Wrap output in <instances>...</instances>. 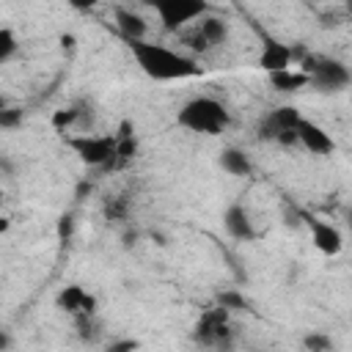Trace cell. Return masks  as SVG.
I'll return each mask as SVG.
<instances>
[{
    "mask_svg": "<svg viewBox=\"0 0 352 352\" xmlns=\"http://www.w3.org/2000/svg\"><path fill=\"white\" fill-rule=\"evenodd\" d=\"M126 50L132 52L140 72L151 80H187L201 74V66L195 63V58L176 52L165 44L138 38V41H126Z\"/></svg>",
    "mask_w": 352,
    "mask_h": 352,
    "instance_id": "obj_1",
    "label": "cell"
},
{
    "mask_svg": "<svg viewBox=\"0 0 352 352\" xmlns=\"http://www.w3.org/2000/svg\"><path fill=\"white\" fill-rule=\"evenodd\" d=\"M176 124L182 129H190L198 135H220L228 129L231 113L226 110L223 102H217L212 96H195L182 104V110L176 113Z\"/></svg>",
    "mask_w": 352,
    "mask_h": 352,
    "instance_id": "obj_2",
    "label": "cell"
},
{
    "mask_svg": "<svg viewBox=\"0 0 352 352\" xmlns=\"http://www.w3.org/2000/svg\"><path fill=\"white\" fill-rule=\"evenodd\" d=\"M300 72L308 77V85H314L322 94H338L349 85V69L333 58L305 55L300 60Z\"/></svg>",
    "mask_w": 352,
    "mask_h": 352,
    "instance_id": "obj_3",
    "label": "cell"
},
{
    "mask_svg": "<svg viewBox=\"0 0 352 352\" xmlns=\"http://www.w3.org/2000/svg\"><path fill=\"white\" fill-rule=\"evenodd\" d=\"M66 146L91 168L116 170V138L113 135H72Z\"/></svg>",
    "mask_w": 352,
    "mask_h": 352,
    "instance_id": "obj_4",
    "label": "cell"
},
{
    "mask_svg": "<svg viewBox=\"0 0 352 352\" xmlns=\"http://www.w3.org/2000/svg\"><path fill=\"white\" fill-rule=\"evenodd\" d=\"M226 316H228V311H223V308H209V311L198 319V324H195V330H192V338H195L201 346L228 352V349H231V330H228V324H226Z\"/></svg>",
    "mask_w": 352,
    "mask_h": 352,
    "instance_id": "obj_5",
    "label": "cell"
},
{
    "mask_svg": "<svg viewBox=\"0 0 352 352\" xmlns=\"http://www.w3.org/2000/svg\"><path fill=\"white\" fill-rule=\"evenodd\" d=\"M151 6L165 30H179L182 25L209 14V3L204 0H154Z\"/></svg>",
    "mask_w": 352,
    "mask_h": 352,
    "instance_id": "obj_6",
    "label": "cell"
},
{
    "mask_svg": "<svg viewBox=\"0 0 352 352\" xmlns=\"http://www.w3.org/2000/svg\"><path fill=\"white\" fill-rule=\"evenodd\" d=\"M300 113H297V107H275V110H270L267 116H264V121H261V126H258V135L264 138V140H278L280 146H294L297 143V135H294V129H297V124H300Z\"/></svg>",
    "mask_w": 352,
    "mask_h": 352,
    "instance_id": "obj_7",
    "label": "cell"
},
{
    "mask_svg": "<svg viewBox=\"0 0 352 352\" xmlns=\"http://www.w3.org/2000/svg\"><path fill=\"white\" fill-rule=\"evenodd\" d=\"M294 135H297V143H300V146H305L311 154H330V151L336 148V140L330 138V132H327V129H322V126H319V124H314V121L300 118V124H297Z\"/></svg>",
    "mask_w": 352,
    "mask_h": 352,
    "instance_id": "obj_8",
    "label": "cell"
},
{
    "mask_svg": "<svg viewBox=\"0 0 352 352\" xmlns=\"http://www.w3.org/2000/svg\"><path fill=\"white\" fill-rule=\"evenodd\" d=\"M55 302H58L60 311L72 314L74 319H77V316H94V311H96V297L88 294V292H85L82 286H77V283L66 286V289L58 294Z\"/></svg>",
    "mask_w": 352,
    "mask_h": 352,
    "instance_id": "obj_9",
    "label": "cell"
},
{
    "mask_svg": "<svg viewBox=\"0 0 352 352\" xmlns=\"http://www.w3.org/2000/svg\"><path fill=\"white\" fill-rule=\"evenodd\" d=\"M292 58H294V50H292L289 44L264 36V47H261V55H258V66H261L267 74L292 69Z\"/></svg>",
    "mask_w": 352,
    "mask_h": 352,
    "instance_id": "obj_10",
    "label": "cell"
},
{
    "mask_svg": "<svg viewBox=\"0 0 352 352\" xmlns=\"http://www.w3.org/2000/svg\"><path fill=\"white\" fill-rule=\"evenodd\" d=\"M308 228H311V239H314L319 253H324V256H338L341 253L344 236H341V231L336 226H330V223H324L319 217H308Z\"/></svg>",
    "mask_w": 352,
    "mask_h": 352,
    "instance_id": "obj_11",
    "label": "cell"
},
{
    "mask_svg": "<svg viewBox=\"0 0 352 352\" xmlns=\"http://www.w3.org/2000/svg\"><path fill=\"white\" fill-rule=\"evenodd\" d=\"M223 226L228 231V236L239 239V242H250L256 236V228H253V220L248 214V209L242 204H231L223 214Z\"/></svg>",
    "mask_w": 352,
    "mask_h": 352,
    "instance_id": "obj_12",
    "label": "cell"
},
{
    "mask_svg": "<svg viewBox=\"0 0 352 352\" xmlns=\"http://www.w3.org/2000/svg\"><path fill=\"white\" fill-rule=\"evenodd\" d=\"M113 16H116V28H118V33H121V38H124V41H138V38H146L148 25H146V19H143L138 11L118 6V8L113 11Z\"/></svg>",
    "mask_w": 352,
    "mask_h": 352,
    "instance_id": "obj_13",
    "label": "cell"
},
{
    "mask_svg": "<svg viewBox=\"0 0 352 352\" xmlns=\"http://www.w3.org/2000/svg\"><path fill=\"white\" fill-rule=\"evenodd\" d=\"M220 168H223L226 173H231V176H248V173L253 170L248 154H245L242 148H234V146H228V148L220 151Z\"/></svg>",
    "mask_w": 352,
    "mask_h": 352,
    "instance_id": "obj_14",
    "label": "cell"
},
{
    "mask_svg": "<svg viewBox=\"0 0 352 352\" xmlns=\"http://www.w3.org/2000/svg\"><path fill=\"white\" fill-rule=\"evenodd\" d=\"M198 33L206 38L209 47H212V44H223V41L228 38V22H226L223 16H209V14H204L201 22H198Z\"/></svg>",
    "mask_w": 352,
    "mask_h": 352,
    "instance_id": "obj_15",
    "label": "cell"
},
{
    "mask_svg": "<svg viewBox=\"0 0 352 352\" xmlns=\"http://www.w3.org/2000/svg\"><path fill=\"white\" fill-rule=\"evenodd\" d=\"M270 85H272L275 91H286V94H292V91L305 88V85H308V77H305L302 72L283 69V72H272V74H270Z\"/></svg>",
    "mask_w": 352,
    "mask_h": 352,
    "instance_id": "obj_16",
    "label": "cell"
},
{
    "mask_svg": "<svg viewBox=\"0 0 352 352\" xmlns=\"http://www.w3.org/2000/svg\"><path fill=\"white\" fill-rule=\"evenodd\" d=\"M217 308H223V311H250V302L245 300L242 292L228 289V292H220L217 294Z\"/></svg>",
    "mask_w": 352,
    "mask_h": 352,
    "instance_id": "obj_17",
    "label": "cell"
},
{
    "mask_svg": "<svg viewBox=\"0 0 352 352\" xmlns=\"http://www.w3.org/2000/svg\"><path fill=\"white\" fill-rule=\"evenodd\" d=\"M16 36H14V30L11 28H0V63H6V60H11L14 55H16Z\"/></svg>",
    "mask_w": 352,
    "mask_h": 352,
    "instance_id": "obj_18",
    "label": "cell"
},
{
    "mask_svg": "<svg viewBox=\"0 0 352 352\" xmlns=\"http://www.w3.org/2000/svg\"><path fill=\"white\" fill-rule=\"evenodd\" d=\"M77 118H80V110H74V107L58 110V113L52 116V126H55V129H66V126H72Z\"/></svg>",
    "mask_w": 352,
    "mask_h": 352,
    "instance_id": "obj_19",
    "label": "cell"
},
{
    "mask_svg": "<svg viewBox=\"0 0 352 352\" xmlns=\"http://www.w3.org/2000/svg\"><path fill=\"white\" fill-rule=\"evenodd\" d=\"M19 124H22V110L8 104V107L0 113V126H3V129H14V126H19Z\"/></svg>",
    "mask_w": 352,
    "mask_h": 352,
    "instance_id": "obj_20",
    "label": "cell"
},
{
    "mask_svg": "<svg viewBox=\"0 0 352 352\" xmlns=\"http://www.w3.org/2000/svg\"><path fill=\"white\" fill-rule=\"evenodd\" d=\"M104 214H107L110 220H124V217H126V201H124V198L110 201V204L104 206Z\"/></svg>",
    "mask_w": 352,
    "mask_h": 352,
    "instance_id": "obj_21",
    "label": "cell"
},
{
    "mask_svg": "<svg viewBox=\"0 0 352 352\" xmlns=\"http://www.w3.org/2000/svg\"><path fill=\"white\" fill-rule=\"evenodd\" d=\"M305 346H308V352H327V349H330V338L314 333V336L305 338Z\"/></svg>",
    "mask_w": 352,
    "mask_h": 352,
    "instance_id": "obj_22",
    "label": "cell"
},
{
    "mask_svg": "<svg viewBox=\"0 0 352 352\" xmlns=\"http://www.w3.org/2000/svg\"><path fill=\"white\" fill-rule=\"evenodd\" d=\"M138 346H140V344H138L135 338H118V341H113L104 352H138Z\"/></svg>",
    "mask_w": 352,
    "mask_h": 352,
    "instance_id": "obj_23",
    "label": "cell"
},
{
    "mask_svg": "<svg viewBox=\"0 0 352 352\" xmlns=\"http://www.w3.org/2000/svg\"><path fill=\"white\" fill-rule=\"evenodd\" d=\"M184 41H187V47H190V50H195V52H206V50H209L206 38H204V36L198 33V28H195V30H192V33H190V36H187Z\"/></svg>",
    "mask_w": 352,
    "mask_h": 352,
    "instance_id": "obj_24",
    "label": "cell"
},
{
    "mask_svg": "<svg viewBox=\"0 0 352 352\" xmlns=\"http://www.w3.org/2000/svg\"><path fill=\"white\" fill-rule=\"evenodd\" d=\"M72 226H74V223H72V214H63V217H60V226H58L60 239H66V236L72 234Z\"/></svg>",
    "mask_w": 352,
    "mask_h": 352,
    "instance_id": "obj_25",
    "label": "cell"
},
{
    "mask_svg": "<svg viewBox=\"0 0 352 352\" xmlns=\"http://www.w3.org/2000/svg\"><path fill=\"white\" fill-rule=\"evenodd\" d=\"M8 346H11V336L6 330H0V352H6Z\"/></svg>",
    "mask_w": 352,
    "mask_h": 352,
    "instance_id": "obj_26",
    "label": "cell"
},
{
    "mask_svg": "<svg viewBox=\"0 0 352 352\" xmlns=\"http://www.w3.org/2000/svg\"><path fill=\"white\" fill-rule=\"evenodd\" d=\"M0 170H3V173H8V176H11V173H14V165H11V162H8V160H6V157H0Z\"/></svg>",
    "mask_w": 352,
    "mask_h": 352,
    "instance_id": "obj_27",
    "label": "cell"
},
{
    "mask_svg": "<svg viewBox=\"0 0 352 352\" xmlns=\"http://www.w3.org/2000/svg\"><path fill=\"white\" fill-rule=\"evenodd\" d=\"M85 192H91V184H88V182H82V184L77 187V198H82Z\"/></svg>",
    "mask_w": 352,
    "mask_h": 352,
    "instance_id": "obj_28",
    "label": "cell"
},
{
    "mask_svg": "<svg viewBox=\"0 0 352 352\" xmlns=\"http://www.w3.org/2000/svg\"><path fill=\"white\" fill-rule=\"evenodd\" d=\"M6 228H8V220H6V217H0V231H6Z\"/></svg>",
    "mask_w": 352,
    "mask_h": 352,
    "instance_id": "obj_29",
    "label": "cell"
},
{
    "mask_svg": "<svg viewBox=\"0 0 352 352\" xmlns=\"http://www.w3.org/2000/svg\"><path fill=\"white\" fill-rule=\"evenodd\" d=\"M6 107H8V102H6V96H0V113H3Z\"/></svg>",
    "mask_w": 352,
    "mask_h": 352,
    "instance_id": "obj_30",
    "label": "cell"
},
{
    "mask_svg": "<svg viewBox=\"0 0 352 352\" xmlns=\"http://www.w3.org/2000/svg\"><path fill=\"white\" fill-rule=\"evenodd\" d=\"M0 204H3V190H0Z\"/></svg>",
    "mask_w": 352,
    "mask_h": 352,
    "instance_id": "obj_31",
    "label": "cell"
}]
</instances>
